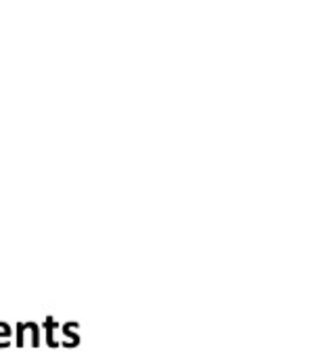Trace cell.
<instances>
[{"mask_svg":"<svg viewBox=\"0 0 320 358\" xmlns=\"http://www.w3.org/2000/svg\"><path fill=\"white\" fill-rule=\"evenodd\" d=\"M78 325L75 323H67L65 327H63V334H65V346L67 348H71V346H78V342H80V338H78Z\"/></svg>","mask_w":320,"mask_h":358,"instance_id":"1","label":"cell"},{"mask_svg":"<svg viewBox=\"0 0 320 358\" xmlns=\"http://www.w3.org/2000/svg\"><path fill=\"white\" fill-rule=\"evenodd\" d=\"M8 338H10V329L6 323H0V346H8Z\"/></svg>","mask_w":320,"mask_h":358,"instance_id":"3","label":"cell"},{"mask_svg":"<svg viewBox=\"0 0 320 358\" xmlns=\"http://www.w3.org/2000/svg\"><path fill=\"white\" fill-rule=\"evenodd\" d=\"M59 327V323L52 319V317H46V321H44V329H46V338H48V346H57V342H54V338H52V334H54V329Z\"/></svg>","mask_w":320,"mask_h":358,"instance_id":"2","label":"cell"}]
</instances>
